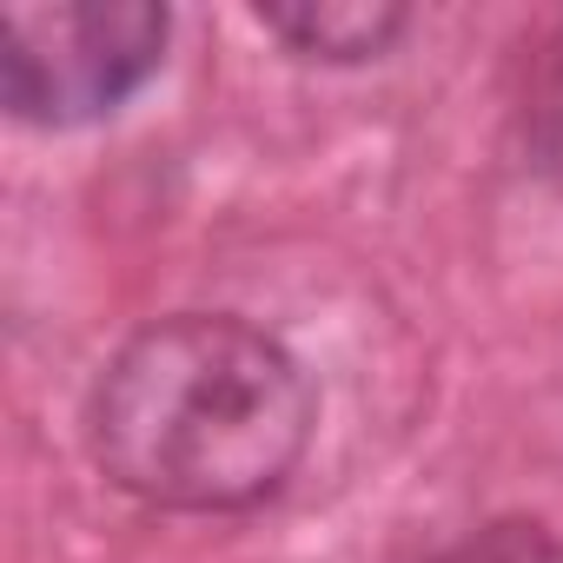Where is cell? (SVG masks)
Wrapping results in <instances>:
<instances>
[{
    "label": "cell",
    "instance_id": "obj_4",
    "mask_svg": "<svg viewBox=\"0 0 563 563\" xmlns=\"http://www.w3.org/2000/svg\"><path fill=\"white\" fill-rule=\"evenodd\" d=\"M438 563H563V543L550 530H537V523H497V530L457 543Z\"/></svg>",
    "mask_w": 563,
    "mask_h": 563
},
{
    "label": "cell",
    "instance_id": "obj_2",
    "mask_svg": "<svg viewBox=\"0 0 563 563\" xmlns=\"http://www.w3.org/2000/svg\"><path fill=\"white\" fill-rule=\"evenodd\" d=\"M166 54V14L146 0H54L8 8L0 93L14 120L87 126L153 80Z\"/></svg>",
    "mask_w": 563,
    "mask_h": 563
},
{
    "label": "cell",
    "instance_id": "obj_3",
    "mask_svg": "<svg viewBox=\"0 0 563 563\" xmlns=\"http://www.w3.org/2000/svg\"><path fill=\"white\" fill-rule=\"evenodd\" d=\"M258 27L306 60H372L398 41L405 8H391V0H306V8H258Z\"/></svg>",
    "mask_w": 563,
    "mask_h": 563
},
{
    "label": "cell",
    "instance_id": "obj_5",
    "mask_svg": "<svg viewBox=\"0 0 563 563\" xmlns=\"http://www.w3.org/2000/svg\"><path fill=\"white\" fill-rule=\"evenodd\" d=\"M537 146H543V166L563 186V27H556V41L543 54V74H537Z\"/></svg>",
    "mask_w": 563,
    "mask_h": 563
},
{
    "label": "cell",
    "instance_id": "obj_1",
    "mask_svg": "<svg viewBox=\"0 0 563 563\" xmlns=\"http://www.w3.org/2000/svg\"><path fill=\"white\" fill-rule=\"evenodd\" d=\"M312 438L306 372L239 319L146 325L100 378L107 477L166 510H245L292 477Z\"/></svg>",
    "mask_w": 563,
    "mask_h": 563
}]
</instances>
